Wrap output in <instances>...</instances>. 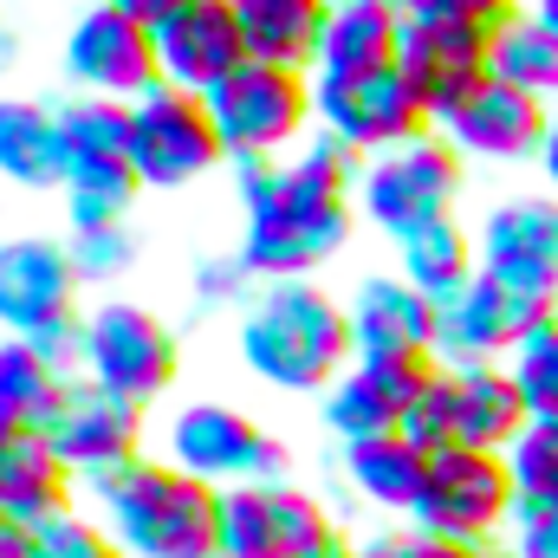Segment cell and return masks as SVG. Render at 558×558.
<instances>
[{
    "mask_svg": "<svg viewBox=\"0 0 558 558\" xmlns=\"http://www.w3.org/2000/svg\"><path fill=\"white\" fill-rule=\"evenodd\" d=\"M331 7H338V0H331Z\"/></svg>",
    "mask_w": 558,
    "mask_h": 558,
    "instance_id": "f907efd6",
    "label": "cell"
},
{
    "mask_svg": "<svg viewBox=\"0 0 558 558\" xmlns=\"http://www.w3.org/2000/svg\"><path fill=\"white\" fill-rule=\"evenodd\" d=\"M241 195V260L260 286L274 279H312L325 260L344 254L357 228V175L364 156L318 137L286 162H228Z\"/></svg>",
    "mask_w": 558,
    "mask_h": 558,
    "instance_id": "6da1fadb",
    "label": "cell"
},
{
    "mask_svg": "<svg viewBox=\"0 0 558 558\" xmlns=\"http://www.w3.org/2000/svg\"><path fill=\"white\" fill-rule=\"evenodd\" d=\"M65 221L72 234L85 228H124L143 195V175L131 156H92V162H65Z\"/></svg>",
    "mask_w": 558,
    "mask_h": 558,
    "instance_id": "4316f807",
    "label": "cell"
},
{
    "mask_svg": "<svg viewBox=\"0 0 558 558\" xmlns=\"http://www.w3.org/2000/svg\"><path fill=\"white\" fill-rule=\"evenodd\" d=\"M357 558H500L494 546H454V539H435L416 526H390V533H371L357 539Z\"/></svg>",
    "mask_w": 558,
    "mask_h": 558,
    "instance_id": "ab89813d",
    "label": "cell"
},
{
    "mask_svg": "<svg viewBox=\"0 0 558 558\" xmlns=\"http://www.w3.org/2000/svg\"><path fill=\"white\" fill-rule=\"evenodd\" d=\"M202 105H208V118L221 131L228 162H286L318 131L312 78L286 72V65H260V59H247L234 78H221Z\"/></svg>",
    "mask_w": 558,
    "mask_h": 558,
    "instance_id": "277c9868",
    "label": "cell"
},
{
    "mask_svg": "<svg viewBox=\"0 0 558 558\" xmlns=\"http://www.w3.org/2000/svg\"><path fill=\"white\" fill-rule=\"evenodd\" d=\"M234 13H241V33H247V59L286 65V72L318 65L331 0H234Z\"/></svg>",
    "mask_w": 558,
    "mask_h": 558,
    "instance_id": "cb8c5ba5",
    "label": "cell"
},
{
    "mask_svg": "<svg viewBox=\"0 0 558 558\" xmlns=\"http://www.w3.org/2000/svg\"><path fill=\"white\" fill-rule=\"evenodd\" d=\"M410 20H474V26H507L520 0H397Z\"/></svg>",
    "mask_w": 558,
    "mask_h": 558,
    "instance_id": "b9f144b4",
    "label": "cell"
},
{
    "mask_svg": "<svg viewBox=\"0 0 558 558\" xmlns=\"http://www.w3.org/2000/svg\"><path fill=\"white\" fill-rule=\"evenodd\" d=\"M39 435L59 448V461H65V468L78 474V487H85L92 474H111V468H124V461L143 454V441H149V410L131 403V397H118V390H105V384H92V377H78V384H65L59 410L46 416Z\"/></svg>",
    "mask_w": 558,
    "mask_h": 558,
    "instance_id": "4fadbf2b",
    "label": "cell"
},
{
    "mask_svg": "<svg viewBox=\"0 0 558 558\" xmlns=\"http://www.w3.org/2000/svg\"><path fill=\"white\" fill-rule=\"evenodd\" d=\"M351 344L357 357H435L441 305L422 299L403 274H371L351 292Z\"/></svg>",
    "mask_w": 558,
    "mask_h": 558,
    "instance_id": "d6986e66",
    "label": "cell"
},
{
    "mask_svg": "<svg viewBox=\"0 0 558 558\" xmlns=\"http://www.w3.org/2000/svg\"><path fill=\"white\" fill-rule=\"evenodd\" d=\"M131 162H137L143 189H189L208 169H221L228 149H221V131L195 92L156 85L131 105Z\"/></svg>",
    "mask_w": 558,
    "mask_h": 558,
    "instance_id": "8fae6325",
    "label": "cell"
},
{
    "mask_svg": "<svg viewBox=\"0 0 558 558\" xmlns=\"http://www.w3.org/2000/svg\"><path fill=\"white\" fill-rule=\"evenodd\" d=\"M454 371V364H448ZM454 397H461V416H454V448H487V454H507L520 435H526V397L513 384L507 364H468L454 371Z\"/></svg>",
    "mask_w": 558,
    "mask_h": 558,
    "instance_id": "603a6c76",
    "label": "cell"
},
{
    "mask_svg": "<svg viewBox=\"0 0 558 558\" xmlns=\"http://www.w3.org/2000/svg\"><path fill=\"white\" fill-rule=\"evenodd\" d=\"M422 474H428V454H422L403 428L344 448V481H351V494L371 513H403L410 520L416 513V494H422Z\"/></svg>",
    "mask_w": 558,
    "mask_h": 558,
    "instance_id": "d4e9b609",
    "label": "cell"
},
{
    "mask_svg": "<svg viewBox=\"0 0 558 558\" xmlns=\"http://www.w3.org/2000/svg\"><path fill=\"white\" fill-rule=\"evenodd\" d=\"M78 267L65 241L46 234H7L0 241V331L7 338H39L52 325L85 318L78 312Z\"/></svg>",
    "mask_w": 558,
    "mask_h": 558,
    "instance_id": "9a60e30c",
    "label": "cell"
},
{
    "mask_svg": "<svg viewBox=\"0 0 558 558\" xmlns=\"http://www.w3.org/2000/svg\"><path fill=\"white\" fill-rule=\"evenodd\" d=\"M318 422H325V435L338 441V448H357V441H377V435H397L403 416L371 390V377L351 364L325 397H318Z\"/></svg>",
    "mask_w": 558,
    "mask_h": 558,
    "instance_id": "f546056e",
    "label": "cell"
},
{
    "mask_svg": "<svg viewBox=\"0 0 558 558\" xmlns=\"http://www.w3.org/2000/svg\"><path fill=\"white\" fill-rule=\"evenodd\" d=\"M553 318H558V299H533V292H513L494 274H481L474 286H461L441 305V344H435V357L454 364V371H468V364H507Z\"/></svg>",
    "mask_w": 558,
    "mask_h": 558,
    "instance_id": "7c38bea8",
    "label": "cell"
},
{
    "mask_svg": "<svg viewBox=\"0 0 558 558\" xmlns=\"http://www.w3.org/2000/svg\"><path fill=\"white\" fill-rule=\"evenodd\" d=\"M397 274L410 279L422 299L448 305L461 286L481 279V241H474L461 221H435V228H422V234H410V241L397 247Z\"/></svg>",
    "mask_w": 558,
    "mask_h": 558,
    "instance_id": "484cf974",
    "label": "cell"
},
{
    "mask_svg": "<svg viewBox=\"0 0 558 558\" xmlns=\"http://www.w3.org/2000/svg\"><path fill=\"white\" fill-rule=\"evenodd\" d=\"M0 182L46 195L65 189V124L46 98H0Z\"/></svg>",
    "mask_w": 558,
    "mask_h": 558,
    "instance_id": "7402d4cb",
    "label": "cell"
},
{
    "mask_svg": "<svg viewBox=\"0 0 558 558\" xmlns=\"http://www.w3.org/2000/svg\"><path fill=\"white\" fill-rule=\"evenodd\" d=\"M156 33V65H162V85L175 92H195L208 98L221 78H234L247 65V33H241V13L234 0H189L182 13H169Z\"/></svg>",
    "mask_w": 558,
    "mask_h": 558,
    "instance_id": "2e32d148",
    "label": "cell"
},
{
    "mask_svg": "<svg viewBox=\"0 0 558 558\" xmlns=\"http://www.w3.org/2000/svg\"><path fill=\"white\" fill-rule=\"evenodd\" d=\"M59 72L72 85V98H118V105H137L143 92L162 85V65H156V33L118 13L111 0H85V13L72 20L65 46H59Z\"/></svg>",
    "mask_w": 558,
    "mask_h": 558,
    "instance_id": "9c48e42d",
    "label": "cell"
},
{
    "mask_svg": "<svg viewBox=\"0 0 558 558\" xmlns=\"http://www.w3.org/2000/svg\"><path fill=\"white\" fill-rule=\"evenodd\" d=\"M241 364L286 397H325L351 364V305H338L318 279H274L234 318Z\"/></svg>",
    "mask_w": 558,
    "mask_h": 558,
    "instance_id": "7a4b0ae2",
    "label": "cell"
},
{
    "mask_svg": "<svg viewBox=\"0 0 558 558\" xmlns=\"http://www.w3.org/2000/svg\"><path fill=\"white\" fill-rule=\"evenodd\" d=\"M403 26L410 13L397 0H338L318 39V65L312 78H371V72H397L403 52Z\"/></svg>",
    "mask_w": 558,
    "mask_h": 558,
    "instance_id": "44dd1931",
    "label": "cell"
},
{
    "mask_svg": "<svg viewBox=\"0 0 558 558\" xmlns=\"http://www.w3.org/2000/svg\"><path fill=\"white\" fill-rule=\"evenodd\" d=\"M72 487H78V474L59 461V448L39 428L0 416V520L39 533L46 520L72 513Z\"/></svg>",
    "mask_w": 558,
    "mask_h": 558,
    "instance_id": "ffe728a7",
    "label": "cell"
},
{
    "mask_svg": "<svg viewBox=\"0 0 558 558\" xmlns=\"http://www.w3.org/2000/svg\"><path fill=\"white\" fill-rule=\"evenodd\" d=\"M0 558H33V533L13 526V520H0Z\"/></svg>",
    "mask_w": 558,
    "mask_h": 558,
    "instance_id": "ee69618b",
    "label": "cell"
},
{
    "mask_svg": "<svg viewBox=\"0 0 558 558\" xmlns=\"http://www.w3.org/2000/svg\"><path fill=\"white\" fill-rule=\"evenodd\" d=\"M357 371L371 377V390H377L397 416H410V403H416L422 390L435 384L441 357H357Z\"/></svg>",
    "mask_w": 558,
    "mask_h": 558,
    "instance_id": "74e56055",
    "label": "cell"
},
{
    "mask_svg": "<svg viewBox=\"0 0 558 558\" xmlns=\"http://www.w3.org/2000/svg\"><path fill=\"white\" fill-rule=\"evenodd\" d=\"M507 474L520 507H558V422H526V435L507 448Z\"/></svg>",
    "mask_w": 558,
    "mask_h": 558,
    "instance_id": "d6a6232c",
    "label": "cell"
},
{
    "mask_svg": "<svg viewBox=\"0 0 558 558\" xmlns=\"http://www.w3.org/2000/svg\"><path fill=\"white\" fill-rule=\"evenodd\" d=\"M59 124H65V162L131 156V105L118 98H65Z\"/></svg>",
    "mask_w": 558,
    "mask_h": 558,
    "instance_id": "1f68e13d",
    "label": "cell"
},
{
    "mask_svg": "<svg viewBox=\"0 0 558 558\" xmlns=\"http://www.w3.org/2000/svg\"><path fill=\"white\" fill-rule=\"evenodd\" d=\"M325 558H357V539H338V546H331Z\"/></svg>",
    "mask_w": 558,
    "mask_h": 558,
    "instance_id": "c3c4849f",
    "label": "cell"
},
{
    "mask_svg": "<svg viewBox=\"0 0 558 558\" xmlns=\"http://www.w3.org/2000/svg\"><path fill=\"white\" fill-rule=\"evenodd\" d=\"M553 131V105L487 78L454 118H441V137L461 149V162H539Z\"/></svg>",
    "mask_w": 558,
    "mask_h": 558,
    "instance_id": "ac0fdd59",
    "label": "cell"
},
{
    "mask_svg": "<svg viewBox=\"0 0 558 558\" xmlns=\"http://www.w3.org/2000/svg\"><path fill=\"white\" fill-rule=\"evenodd\" d=\"M13 65H20V33H13V20L0 13V78H7Z\"/></svg>",
    "mask_w": 558,
    "mask_h": 558,
    "instance_id": "bcb514c9",
    "label": "cell"
},
{
    "mask_svg": "<svg viewBox=\"0 0 558 558\" xmlns=\"http://www.w3.org/2000/svg\"><path fill=\"white\" fill-rule=\"evenodd\" d=\"M397 72L416 85V98L428 105V118L441 131V118H454L494 78V26H474V20H410Z\"/></svg>",
    "mask_w": 558,
    "mask_h": 558,
    "instance_id": "5bb4252c",
    "label": "cell"
},
{
    "mask_svg": "<svg viewBox=\"0 0 558 558\" xmlns=\"http://www.w3.org/2000/svg\"><path fill=\"white\" fill-rule=\"evenodd\" d=\"M162 461L195 474V481H208L215 494L221 487H247V481H286V468H292L286 441L267 435L234 403H182L169 435H162Z\"/></svg>",
    "mask_w": 558,
    "mask_h": 558,
    "instance_id": "52a82bcc",
    "label": "cell"
},
{
    "mask_svg": "<svg viewBox=\"0 0 558 558\" xmlns=\"http://www.w3.org/2000/svg\"><path fill=\"white\" fill-rule=\"evenodd\" d=\"M85 500L98 513V526L118 539V553L131 558H221V494L182 468H169L162 454H137L111 474L85 481Z\"/></svg>",
    "mask_w": 558,
    "mask_h": 558,
    "instance_id": "3957f363",
    "label": "cell"
},
{
    "mask_svg": "<svg viewBox=\"0 0 558 558\" xmlns=\"http://www.w3.org/2000/svg\"><path fill=\"white\" fill-rule=\"evenodd\" d=\"M507 371H513V384H520L533 422H558V318L546 331H533V338L507 357Z\"/></svg>",
    "mask_w": 558,
    "mask_h": 558,
    "instance_id": "836d02e7",
    "label": "cell"
},
{
    "mask_svg": "<svg viewBox=\"0 0 558 558\" xmlns=\"http://www.w3.org/2000/svg\"><path fill=\"white\" fill-rule=\"evenodd\" d=\"M65 384H78V377L52 371V357L33 338H0V416L26 422V428H46V416L65 397Z\"/></svg>",
    "mask_w": 558,
    "mask_h": 558,
    "instance_id": "f1b7e54d",
    "label": "cell"
},
{
    "mask_svg": "<svg viewBox=\"0 0 558 558\" xmlns=\"http://www.w3.org/2000/svg\"><path fill=\"white\" fill-rule=\"evenodd\" d=\"M118 13H131V20H143V26H162L169 13H182L189 0H111Z\"/></svg>",
    "mask_w": 558,
    "mask_h": 558,
    "instance_id": "7bdbcfd3",
    "label": "cell"
},
{
    "mask_svg": "<svg viewBox=\"0 0 558 558\" xmlns=\"http://www.w3.org/2000/svg\"><path fill=\"white\" fill-rule=\"evenodd\" d=\"M454 195H461V149L441 131L403 143L390 156H371L357 175V215L397 247L435 221H454Z\"/></svg>",
    "mask_w": 558,
    "mask_h": 558,
    "instance_id": "5b68a950",
    "label": "cell"
},
{
    "mask_svg": "<svg viewBox=\"0 0 558 558\" xmlns=\"http://www.w3.org/2000/svg\"><path fill=\"white\" fill-rule=\"evenodd\" d=\"M182 371V344L169 331L162 312H149L137 299H105L85 312V377L131 397V403H156Z\"/></svg>",
    "mask_w": 558,
    "mask_h": 558,
    "instance_id": "ba28073f",
    "label": "cell"
},
{
    "mask_svg": "<svg viewBox=\"0 0 558 558\" xmlns=\"http://www.w3.org/2000/svg\"><path fill=\"white\" fill-rule=\"evenodd\" d=\"M507 558H558V507H513Z\"/></svg>",
    "mask_w": 558,
    "mask_h": 558,
    "instance_id": "60d3db41",
    "label": "cell"
},
{
    "mask_svg": "<svg viewBox=\"0 0 558 558\" xmlns=\"http://www.w3.org/2000/svg\"><path fill=\"white\" fill-rule=\"evenodd\" d=\"M65 254H72V267L85 286H105V279H124L137 267V228L124 221V228H85V234H72L65 241Z\"/></svg>",
    "mask_w": 558,
    "mask_h": 558,
    "instance_id": "e575fe53",
    "label": "cell"
},
{
    "mask_svg": "<svg viewBox=\"0 0 558 558\" xmlns=\"http://www.w3.org/2000/svg\"><path fill=\"white\" fill-rule=\"evenodd\" d=\"M105 558H131V553H118V546H111V553H105Z\"/></svg>",
    "mask_w": 558,
    "mask_h": 558,
    "instance_id": "681fc988",
    "label": "cell"
},
{
    "mask_svg": "<svg viewBox=\"0 0 558 558\" xmlns=\"http://www.w3.org/2000/svg\"><path fill=\"white\" fill-rule=\"evenodd\" d=\"M481 274L533 299H558V195H513L487 215Z\"/></svg>",
    "mask_w": 558,
    "mask_h": 558,
    "instance_id": "e0dca14e",
    "label": "cell"
},
{
    "mask_svg": "<svg viewBox=\"0 0 558 558\" xmlns=\"http://www.w3.org/2000/svg\"><path fill=\"white\" fill-rule=\"evenodd\" d=\"M312 111H318V137L344 143L351 156H390L403 143L435 131L428 105L403 72H371V78H312Z\"/></svg>",
    "mask_w": 558,
    "mask_h": 558,
    "instance_id": "30bf717a",
    "label": "cell"
},
{
    "mask_svg": "<svg viewBox=\"0 0 558 558\" xmlns=\"http://www.w3.org/2000/svg\"><path fill=\"white\" fill-rule=\"evenodd\" d=\"M539 175H546V195H558V111H553V131H546V149H539Z\"/></svg>",
    "mask_w": 558,
    "mask_h": 558,
    "instance_id": "f6af8a7d",
    "label": "cell"
},
{
    "mask_svg": "<svg viewBox=\"0 0 558 558\" xmlns=\"http://www.w3.org/2000/svg\"><path fill=\"white\" fill-rule=\"evenodd\" d=\"M513 507H520V494H513L507 454L441 448V454H428L410 526L435 533V539H454V546H494V533L513 526Z\"/></svg>",
    "mask_w": 558,
    "mask_h": 558,
    "instance_id": "8992f818",
    "label": "cell"
},
{
    "mask_svg": "<svg viewBox=\"0 0 558 558\" xmlns=\"http://www.w3.org/2000/svg\"><path fill=\"white\" fill-rule=\"evenodd\" d=\"M118 546L105 526H98V513H59V520H46L39 533H33V558H105Z\"/></svg>",
    "mask_w": 558,
    "mask_h": 558,
    "instance_id": "f35d334b",
    "label": "cell"
},
{
    "mask_svg": "<svg viewBox=\"0 0 558 558\" xmlns=\"http://www.w3.org/2000/svg\"><path fill=\"white\" fill-rule=\"evenodd\" d=\"M533 13H539V20H546V26L558 33V0H533Z\"/></svg>",
    "mask_w": 558,
    "mask_h": 558,
    "instance_id": "7dc6e473",
    "label": "cell"
},
{
    "mask_svg": "<svg viewBox=\"0 0 558 558\" xmlns=\"http://www.w3.org/2000/svg\"><path fill=\"white\" fill-rule=\"evenodd\" d=\"M274 487L279 481L221 487V558H274Z\"/></svg>",
    "mask_w": 558,
    "mask_h": 558,
    "instance_id": "4dcf8cb0",
    "label": "cell"
},
{
    "mask_svg": "<svg viewBox=\"0 0 558 558\" xmlns=\"http://www.w3.org/2000/svg\"><path fill=\"white\" fill-rule=\"evenodd\" d=\"M454 416H461V397H454V371L441 364V371H435V384L410 403L403 435L416 441L422 454H441V448H454Z\"/></svg>",
    "mask_w": 558,
    "mask_h": 558,
    "instance_id": "d590c367",
    "label": "cell"
},
{
    "mask_svg": "<svg viewBox=\"0 0 558 558\" xmlns=\"http://www.w3.org/2000/svg\"><path fill=\"white\" fill-rule=\"evenodd\" d=\"M189 299L195 312H228V305H247L254 299V274L241 254H202L195 274H189Z\"/></svg>",
    "mask_w": 558,
    "mask_h": 558,
    "instance_id": "8d00e7d4",
    "label": "cell"
},
{
    "mask_svg": "<svg viewBox=\"0 0 558 558\" xmlns=\"http://www.w3.org/2000/svg\"><path fill=\"white\" fill-rule=\"evenodd\" d=\"M494 78L539 98V105L558 98V33L533 7H520L507 26H494Z\"/></svg>",
    "mask_w": 558,
    "mask_h": 558,
    "instance_id": "83f0119b",
    "label": "cell"
}]
</instances>
